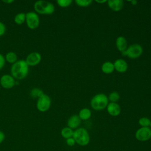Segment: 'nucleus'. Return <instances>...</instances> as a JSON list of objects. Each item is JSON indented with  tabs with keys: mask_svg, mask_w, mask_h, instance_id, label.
<instances>
[{
	"mask_svg": "<svg viewBox=\"0 0 151 151\" xmlns=\"http://www.w3.org/2000/svg\"><path fill=\"white\" fill-rule=\"evenodd\" d=\"M101 70L105 74H110L114 70L113 63L110 61L104 62L101 65Z\"/></svg>",
	"mask_w": 151,
	"mask_h": 151,
	"instance_id": "f3484780",
	"label": "nucleus"
},
{
	"mask_svg": "<svg viewBox=\"0 0 151 151\" xmlns=\"http://www.w3.org/2000/svg\"><path fill=\"white\" fill-rule=\"evenodd\" d=\"M134 136L138 141H148L151 139V129L149 127H141L136 130Z\"/></svg>",
	"mask_w": 151,
	"mask_h": 151,
	"instance_id": "6e6552de",
	"label": "nucleus"
},
{
	"mask_svg": "<svg viewBox=\"0 0 151 151\" xmlns=\"http://www.w3.org/2000/svg\"><path fill=\"white\" fill-rule=\"evenodd\" d=\"M107 110L108 113L111 116H117L121 112V108L117 103L110 102L107 106Z\"/></svg>",
	"mask_w": 151,
	"mask_h": 151,
	"instance_id": "9b49d317",
	"label": "nucleus"
},
{
	"mask_svg": "<svg viewBox=\"0 0 151 151\" xmlns=\"http://www.w3.org/2000/svg\"><path fill=\"white\" fill-rule=\"evenodd\" d=\"M109 99L106 94L99 93L96 94L91 100V107L96 110H101L107 107Z\"/></svg>",
	"mask_w": 151,
	"mask_h": 151,
	"instance_id": "20e7f679",
	"label": "nucleus"
},
{
	"mask_svg": "<svg viewBox=\"0 0 151 151\" xmlns=\"http://www.w3.org/2000/svg\"><path fill=\"white\" fill-rule=\"evenodd\" d=\"M65 143H66L67 146H70V147L74 146L76 145V143L75 140L74 139V138L73 137L65 139Z\"/></svg>",
	"mask_w": 151,
	"mask_h": 151,
	"instance_id": "a878e982",
	"label": "nucleus"
},
{
	"mask_svg": "<svg viewBox=\"0 0 151 151\" xmlns=\"http://www.w3.org/2000/svg\"><path fill=\"white\" fill-rule=\"evenodd\" d=\"M5 56L0 53V70H2L5 64Z\"/></svg>",
	"mask_w": 151,
	"mask_h": 151,
	"instance_id": "cd10ccee",
	"label": "nucleus"
},
{
	"mask_svg": "<svg viewBox=\"0 0 151 151\" xmlns=\"http://www.w3.org/2000/svg\"><path fill=\"white\" fill-rule=\"evenodd\" d=\"M130 2H131L132 5H137V1L136 0H133V1H130Z\"/></svg>",
	"mask_w": 151,
	"mask_h": 151,
	"instance_id": "7c9ffc66",
	"label": "nucleus"
},
{
	"mask_svg": "<svg viewBox=\"0 0 151 151\" xmlns=\"http://www.w3.org/2000/svg\"><path fill=\"white\" fill-rule=\"evenodd\" d=\"M73 137L76 143L81 146H86L90 141V136L87 129L84 127H79L74 130Z\"/></svg>",
	"mask_w": 151,
	"mask_h": 151,
	"instance_id": "7ed1b4c3",
	"label": "nucleus"
},
{
	"mask_svg": "<svg viewBox=\"0 0 151 151\" xmlns=\"http://www.w3.org/2000/svg\"><path fill=\"white\" fill-rule=\"evenodd\" d=\"M5 139V134L4 132L0 130V144H1Z\"/></svg>",
	"mask_w": 151,
	"mask_h": 151,
	"instance_id": "c85d7f7f",
	"label": "nucleus"
},
{
	"mask_svg": "<svg viewBox=\"0 0 151 151\" xmlns=\"http://www.w3.org/2000/svg\"><path fill=\"white\" fill-rule=\"evenodd\" d=\"M150 122L151 120L146 117H141L139 120V124L141 126V127H149L150 124Z\"/></svg>",
	"mask_w": 151,
	"mask_h": 151,
	"instance_id": "4be33fe9",
	"label": "nucleus"
},
{
	"mask_svg": "<svg viewBox=\"0 0 151 151\" xmlns=\"http://www.w3.org/2000/svg\"><path fill=\"white\" fill-rule=\"evenodd\" d=\"M119 99H120V95L116 91H114V92L111 93L109 94V96L108 97V99L111 103H116L119 100Z\"/></svg>",
	"mask_w": 151,
	"mask_h": 151,
	"instance_id": "5701e85b",
	"label": "nucleus"
},
{
	"mask_svg": "<svg viewBox=\"0 0 151 151\" xmlns=\"http://www.w3.org/2000/svg\"><path fill=\"white\" fill-rule=\"evenodd\" d=\"M17 84V80L9 74H3L0 78V85L5 89H11Z\"/></svg>",
	"mask_w": 151,
	"mask_h": 151,
	"instance_id": "1a4fd4ad",
	"label": "nucleus"
},
{
	"mask_svg": "<svg viewBox=\"0 0 151 151\" xmlns=\"http://www.w3.org/2000/svg\"><path fill=\"white\" fill-rule=\"evenodd\" d=\"M75 2L76 4L82 7H86L89 6L91 2V0H76Z\"/></svg>",
	"mask_w": 151,
	"mask_h": 151,
	"instance_id": "393cba45",
	"label": "nucleus"
},
{
	"mask_svg": "<svg viewBox=\"0 0 151 151\" xmlns=\"http://www.w3.org/2000/svg\"><path fill=\"white\" fill-rule=\"evenodd\" d=\"M74 130L68 127H65L61 130V136L65 139L72 137Z\"/></svg>",
	"mask_w": 151,
	"mask_h": 151,
	"instance_id": "aec40b11",
	"label": "nucleus"
},
{
	"mask_svg": "<svg viewBox=\"0 0 151 151\" xmlns=\"http://www.w3.org/2000/svg\"><path fill=\"white\" fill-rule=\"evenodd\" d=\"M72 3L71 0H57V5L62 8L68 7Z\"/></svg>",
	"mask_w": 151,
	"mask_h": 151,
	"instance_id": "b1692460",
	"label": "nucleus"
},
{
	"mask_svg": "<svg viewBox=\"0 0 151 151\" xmlns=\"http://www.w3.org/2000/svg\"><path fill=\"white\" fill-rule=\"evenodd\" d=\"M42 57L40 52L33 51L29 53L25 60L29 67H34L39 64L41 61Z\"/></svg>",
	"mask_w": 151,
	"mask_h": 151,
	"instance_id": "9d476101",
	"label": "nucleus"
},
{
	"mask_svg": "<svg viewBox=\"0 0 151 151\" xmlns=\"http://www.w3.org/2000/svg\"><path fill=\"white\" fill-rule=\"evenodd\" d=\"M25 17H26L25 13L24 12L17 13L14 18V21L17 25H22L24 22H25Z\"/></svg>",
	"mask_w": 151,
	"mask_h": 151,
	"instance_id": "6ab92c4d",
	"label": "nucleus"
},
{
	"mask_svg": "<svg viewBox=\"0 0 151 151\" xmlns=\"http://www.w3.org/2000/svg\"><path fill=\"white\" fill-rule=\"evenodd\" d=\"M121 52L123 55H126L130 58L134 59L139 57L142 55L143 48L139 44H133L129 46L125 51Z\"/></svg>",
	"mask_w": 151,
	"mask_h": 151,
	"instance_id": "423d86ee",
	"label": "nucleus"
},
{
	"mask_svg": "<svg viewBox=\"0 0 151 151\" xmlns=\"http://www.w3.org/2000/svg\"><path fill=\"white\" fill-rule=\"evenodd\" d=\"M25 23L27 27L30 29H36L40 24L39 15L35 11H29L25 13Z\"/></svg>",
	"mask_w": 151,
	"mask_h": 151,
	"instance_id": "39448f33",
	"label": "nucleus"
},
{
	"mask_svg": "<svg viewBox=\"0 0 151 151\" xmlns=\"http://www.w3.org/2000/svg\"><path fill=\"white\" fill-rule=\"evenodd\" d=\"M5 59L6 62L11 64H14L15 62H17L18 60L17 54L14 51L8 52L5 55Z\"/></svg>",
	"mask_w": 151,
	"mask_h": 151,
	"instance_id": "dca6fc26",
	"label": "nucleus"
},
{
	"mask_svg": "<svg viewBox=\"0 0 151 151\" xmlns=\"http://www.w3.org/2000/svg\"><path fill=\"white\" fill-rule=\"evenodd\" d=\"M2 2L5 4H11L13 3L14 2V1H13V0H5V1H2Z\"/></svg>",
	"mask_w": 151,
	"mask_h": 151,
	"instance_id": "c756f323",
	"label": "nucleus"
},
{
	"mask_svg": "<svg viewBox=\"0 0 151 151\" xmlns=\"http://www.w3.org/2000/svg\"><path fill=\"white\" fill-rule=\"evenodd\" d=\"M35 12L41 15H51L55 11L54 4L49 1L44 0H39L34 4Z\"/></svg>",
	"mask_w": 151,
	"mask_h": 151,
	"instance_id": "f03ea898",
	"label": "nucleus"
},
{
	"mask_svg": "<svg viewBox=\"0 0 151 151\" xmlns=\"http://www.w3.org/2000/svg\"><path fill=\"white\" fill-rule=\"evenodd\" d=\"M51 104V100L49 96L44 94L42 96L38 98L36 103L37 109L40 112H45L48 111Z\"/></svg>",
	"mask_w": 151,
	"mask_h": 151,
	"instance_id": "0eeeda50",
	"label": "nucleus"
},
{
	"mask_svg": "<svg viewBox=\"0 0 151 151\" xmlns=\"http://www.w3.org/2000/svg\"><path fill=\"white\" fill-rule=\"evenodd\" d=\"M114 69L119 73H124L128 68L127 63L123 59H117L113 63Z\"/></svg>",
	"mask_w": 151,
	"mask_h": 151,
	"instance_id": "f8f14e48",
	"label": "nucleus"
},
{
	"mask_svg": "<svg viewBox=\"0 0 151 151\" xmlns=\"http://www.w3.org/2000/svg\"><path fill=\"white\" fill-rule=\"evenodd\" d=\"M109 7L113 11L117 12L120 11L123 6L122 0H109L107 1Z\"/></svg>",
	"mask_w": 151,
	"mask_h": 151,
	"instance_id": "4468645a",
	"label": "nucleus"
},
{
	"mask_svg": "<svg viewBox=\"0 0 151 151\" xmlns=\"http://www.w3.org/2000/svg\"><path fill=\"white\" fill-rule=\"evenodd\" d=\"M81 120L78 115L71 116L67 120V127L71 129H77L80 125Z\"/></svg>",
	"mask_w": 151,
	"mask_h": 151,
	"instance_id": "ddd939ff",
	"label": "nucleus"
},
{
	"mask_svg": "<svg viewBox=\"0 0 151 151\" xmlns=\"http://www.w3.org/2000/svg\"><path fill=\"white\" fill-rule=\"evenodd\" d=\"M95 1H96V2H97V3H100V4H103V3L106 2H107V1H106V0H103V1H99V0H96Z\"/></svg>",
	"mask_w": 151,
	"mask_h": 151,
	"instance_id": "2f4dec72",
	"label": "nucleus"
},
{
	"mask_svg": "<svg viewBox=\"0 0 151 151\" xmlns=\"http://www.w3.org/2000/svg\"><path fill=\"white\" fill-rule=\"evenodd\" d=\"M29 66L25 60H18L11 67V75L17 80L24 79L28 74Z\"/></svg>",
	"mask_w": 151,
	"mask_h": 151,
	"instance_id": "f257e3e1",
	"label": "nucleus"
},
{
	"mask_svg": "<svg viewBox=\"0 0 151 151\" xmlns=\"http://www.w3.org/2000/svg\"><path fill=\"white\" fill-rule=\"evenodd\" d=\"M116 45L119 51H125L127 48V42L125 37L123 36L118 37L116 40Z\"/></svg>",
	"mask_w": 151,
	"mask_h": 151,
	"instance_id": "2eb2a0df",
	"label": "nucleus"
},
{
	"mask_svg": "<svg viewBox=\"0 0 151 151\" xmlns=\"http://www.w3.org/2000/svg\"><path fill=\"white\" fill-rule=\"evenodd\" d=\"M44 94V93L43 91L39 88H34L31 90L30 93H29L30 96L31 97L37 99L38 98H40L41 96H42Z\"/></svg>",
	"mask_w": 151,
	"mask_h": 151,
	"instance_id": "412c9836",
	"label": "nucleus"
},
{
	"mask_svg": "<svg viewBox=\"0 0 151 151\" xmlns=\"http://www.w3.org/2000/svg\"><path fill=\"white\" fill-rule=\"evenodd\" d=\"M6 26L5 24L0 21V37L3 36L6 32Z\"/></svg>",
	"mask_w": 151,
	"mask_h": 151,
	"instance_id": "bb28decb",
	"label": "nucleus"
},
{
	"mask_svg": "<svg viewBox=\"0 0 151 151\" xmlns=\"http://www.w3.org/2000/svg\"><path fill=\"white\" fill-rule=\"evenodd\" d=\"M149 127H150V128L151 129V122H150V126H149Z\"/></svg>",
	"mask_w": 151,
	"mask_h": 151,
	"instance_id": "473e14b6",
	"label": "nucleus"
},
{
	"mask_svg": "<svg viewBox=\"0 0 151 151\" xmlns=\"http://www.w3.org/2000/svg\"><path fill=\"white\" fill-rule=\"evenodd\" d=\"M78 116L81 120H87L91 117V112L90 109L87 108H84L80 110Z\"/></svg>",
	"mask_w": 151,
	"mask_h": 151,
	"instance_id": "a211bd4d",
	"label": "nucleus"
}]
</instances>
